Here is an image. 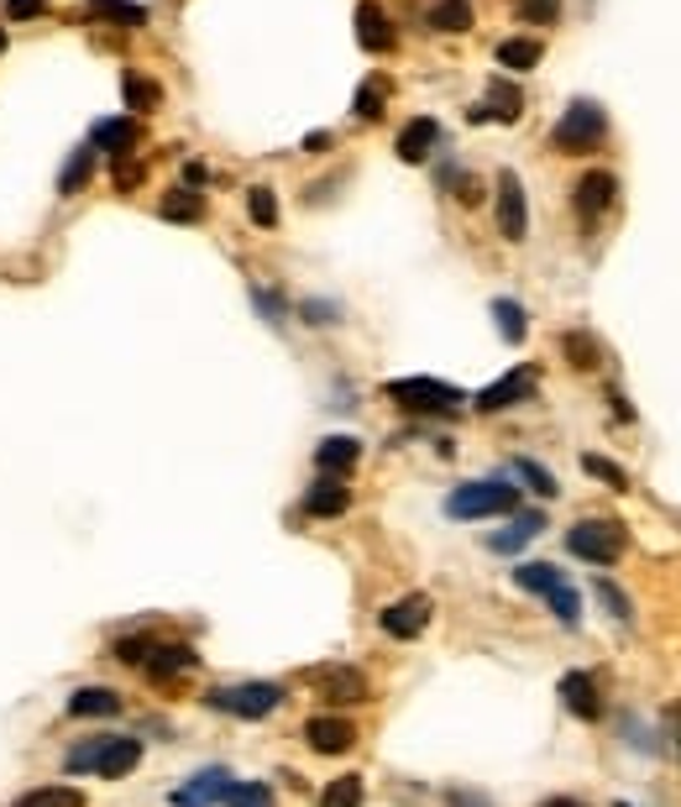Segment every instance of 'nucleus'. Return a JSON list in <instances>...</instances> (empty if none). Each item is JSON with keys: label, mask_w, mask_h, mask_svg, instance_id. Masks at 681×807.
<instances>
[{"label": "nucleus", "mask_w": 681, "mask_h": 807, "mask_svg": "<svg viewBox=\"0 0 681 807\" xmlns=\"http://www.w3.org/2000/svg\"><path fill=\"white\" fill-rule=\"evenodd\" d=\"M137 760H141V739L132 735H100V739H79L69 750V765L73 776H105V782H116V776H132L137 771Z\"/></svg>", "instance_id": "obj_1"}, {"label": "nucleus", "mask_w": 681, "mask_h": 807, "mask_svg": "<svg viewBox=\"0 0 681 807\" xmlns=\"http://www.w3.org/2000/svg\"><path fill=\"white\" fill-rule=\"evenodd\" d=\"M519 488H509L503 477H483V482H462L451 488L446 514L451 520H493V514H514Z\"/></svg>", "instance_id": "obj_2"}, {"label": "nucleus", "mask_w": 681, "mask_h": 807, "mask_svg": "<svg viewBox=\"0 0 681 807\" xmlns=\"http://www.w3.org/2000/svg\"><path fill=\"white\" fill-rule=\"evenodd\" d=\"M388 399L399 409H409V414H456L467 404V394L441 378H394L388 383Z\"/></svg>", "instance_id": "obj_3"}, {"label": "nucleus", "mask_w": 681, "mask_h": 807, "mask_svg": "<svg viewBox=\"0 0 681 807\" xmlns=\"http://www.w3.org/2000/svg\"><path fill=\"white\" fill-rule=\"evenodd\" d=\"M603 137H609V116H603V105H592V100H571L566 116L556 121V132H551L556 152H592Z\"/></svg>", "instance_id": "obj_4"}, {"label": "nucleus", "mask_w": 681, "mask_h": 807, "mask_svg": "<svg viewBox=\"0 0 681 807\" xmlns=\"http://www.w3.org/2000/svg\"><path fill=\"white\" fill-rule=\"evenodd\" d=\"M566 550L571 556H582L592 567H613L618 556H624V524L613 520H582L566 530Z\"/></svg>", "instance_id": "obj_5"}, {"label": "nucleus", "mask_w": 681, "mask_h": 807, "mask_svg": "<svg viewBox=\"0 0 681 807\" xmlns=\"http://www.w3.org/2000/svg\"><path fill=\"white\" fill-rule=\"evenodd\" d=\"M205 703L215 713H231V718H268L283 703V687H273V682H236V687L205 692Z\"/></svg>", "instance_id": "obj_6"}, {"label": "nucleus", "mask_w": 681, "mask_h": 807, "mask_svg": "<svg viewBox=\"0 0 681 807\" xmlns=\"http://www.w3.org/2000/svg\"><path fill=\"white\" fill-rule=\"evenodd\" d=\"M498 231H503V241H524V231H530L524 184H519L514 168H503V173H498Z\"/></svg>", "instance_id": "obj_7"}, {"label": "nucleus", "mask_w": 681, "mask_h": 807, "mask_svg": "<svg viewBox=\"0 0 681 807\" xmlns=\"http://www.w3.org/2000/svg\"><path fill=\"white\" fill-rule=\"evenodd\" d=\"M430 614H435V603L424 593H409V598H399V603H388L377 624H383V635H394V640H415V635H424Z\"/></svg>", "instance_id": "obj_8"}, {"label": "nucleus", "mask_w": 681, "mask_h": 807, "mask_svg": "<svg viewBox=\"0 0 681 807\" xmlns=\"http://www.w3.org/2000/svg\"><path fill=\"white\" fill-rule=\"evenodd\" d=\"M231 771L226 765H211V771H200V776H189V786L173 792V807H215L226 803V792H231Z\"/></svg>", "instance_id": "obj_9"}, {"label": "nucleus", "mask_w": 681, "mask_h": 807, "mask_svg": "<svg viewBox=\"0 0 681 807\" xmlns=\"http://www.w3.org/2000/svg\"><path fill=\"white\" fill-rule=\"evenodd\" d=\"M535 394V373L530 367H514V373H503L498 383H488L483 394H477V409L483 414H498V409H509V404H524Z\"/></svg>", "instance_id": "obj_10"}, {"label": "nucleus", "mask_w": 681, "mask_h": 807, "mask_svg": "<svg viewBox=\"0 0 681 807\" xmlns=\"http://www.w3.org/2000/svg\"><path fill=\"white\" fill-rule=\"evenodd\" d=\"M305 745L315 750V755H347L356 745V729L347 724V718H330V713H320V718H309L305 724Z\"/></svg>", "instance_id": "obj_11"}, {"label": "nucleus", "mask_w": 681, "mask_h": 807, "mask_svg": "<svg viewBox=\"0 0 681 807\" xmlns=\"http://www.w3.org/2000/svg\"><path fill=\"white\" fill-rule=\"evenodd\" d=\"M435 143H441V121L415 116V121H409V126L399 132V143H394V152H399L404 163H424V158L435 152Z\"/></svg>", "instance_id": "obj_12"}, {"label": "nucleus", "mask_w": 681, "mask_h": 807, "mask_svg": "<svg viewBox=\"0 0 681 807\" xmlns=\"http://www.w3.org/2000/svg\"><path fill=\"white\" fill-rule=\"evenodd\" d=\"M356 43L367 53L394 48V26H388V11H383L377 0H362V5H356Z\"/></svg>", "instance_id": "obj_13"}, {"label": "nucleus", "mask_w": 681, "mask_h": 807, "mask_svg": "<svg viewBox=\"0 0 681 807\" xmlns=\"http://www.w3.org/2000/svg\"><path fill=\"white\" fill-rule=\"evenodd\" d=\"M613 194H618V179H613L609 168H592V173H582V184H577V211L588 215V220H598L613 205Z\"/></svg>", "instance_id": "obj_14"}, {"label": "nucleus", "mask_w": 681, "mask_h": 807, "mask_svg": "<svg viewBox=\"0 0 681 807\" xmlns=\"http://www.w3.org/2000/svg\"><path fill=\"white\" fill-rule=\"evenodd\" d=\"M347 503H352V488H347L341 477H320V482L305 493V514H315V520H336V514H347Z\"/></svg>", "instance_id": "obj_15"}, {"label": "nucleus", "mask_w": 681, "mask_h": 807, "mask_svg": "<svg viewBox=\"0 0 681 807\" xmlns=\"http://www.w3.org/2000/svg\"><path fill=\"white\" fill-rule=\"evenodd\" d=\"M561 703L571 713H577V718H598V713H603V697H598V682H592L588 671H566L561 677Z\"/></svg>", "instance_id": "obj_16"}, {"label": "nucleus", "mask_w": 681, "mask_h": 807, "mask_svg": "<svg viewBox=\"0 0 681 807\" xmlns=\"http://www.w3.org/2000/svg\"><path fill=\"white\" fill-rule=\"evenodd\" d=\"M194 661H200V656H194L189 645H152L141 666H147V677H152V682H173V677L194 671Z\"/></svg>", "instance_id": "obj_17"}, {"label": "nucleus", "mask_w": 681, "mask_h": 807, "mask_svg": "<svg viewBox=\"0 0 681 807\" xmlns=\"http://www.w3.org/2000/svg\"><path fill=\"white\" fill-rule=\"evenodd\" d=\"M320 692L330 703H367V677L356 666H326L320 671Z\"/></svg>", "instance_id": "obj_18"}, {"label": "nucleus", "mask_w": 681, "mask_h": 807, "mask_svg": "<svg viewBox=\"0 0 681 807\" xmlns=\"http://www.w3.org/2000/svg\"><path fill=\"white\" fill-rule=\"evenodd\" d=\"M356 456H362V446H356L352 435H326V441L315 446V462H320V473H326V477L352 473Z\"/></svg>", "instance_id": "obj_19"}, {"label": "nucleus", "mask_w": 681, "mask_h": 807, "mask_svg": "<svg viewBox=\"0 0 681 807\" xmlns=\"http://www.w3.org/2000/svg\"><path fill=\"white\" fill-rule=\"evenodd\" d=\"M541 530H545V514H541V509H524V514H514V520H509V530L488 535V546H493V550H519V546H530Z\"/></svg>", "instance_id": "obj_20"}, {"label": "nucleus", "mask_w": 681, "mask_h": 807, "mask_svg": "<svg viewBox=\"0 0 681 807\" xmlns=\"http://www.w3.org/2000/svg\"><path fill=\"white\" fill-rule=\"evenodd\" d=\"M69 713H73V718H111V713H121V692H111V687H79L69 697Z\"/></svg>", "instance_id": "obj_21"}, {"label": "nucleus", "mask_w": 681, "mask_h": 807, "mask_svg": "<svg viewBox=\"0 0 681 807\" xmlns=\"http://www.w3.org/2000/svg\"><path fill=\"white\" fill-rule=\"evenodd\" d=\"M90 16H94V22L121 26V32H137V26H147V11L132 5V0H90Z\"/></svg>", "instance_id": "obj_22"}, {"label": "nucleus", "mask_w": 681, "mask_h": 807, "mask_svg": "<svg viewBox=\"0 0 681 807\" xmlns=\"http://www.w3.org/2000/svg\"><path fill=\"white\" fill-rule=\"evenodd\" d=\"M94 147H105L111 158H126L137 147V121H100L94 126Z\"/></svg>", "instance_id": "obj_23"}, {"label": "nucleus", "mask_w": 681, "mask_h": 807, "mask_svg": "<svg viewBox=\"0 0 681 807\" xmlns=\"http://www.w3.org/2000/svg\"><path fill=\"white\" fill-rule=\"evenodd\" d=\"M514 582L524 588V593H541L545 598V593H556L566 577L551 567V561H524V567H514Z\"/></svg>", "instance_id": "obj_24"}, {"label": "nucleus", "mask_w": 681, "mask_h": 807, "mask_svg": "<svg viewBox=\"0 0 681 807\" xmlns=\"http://www.w3.org/2000/svg\"><path fill=\"white\" fill-rule=\"evenodd\" d=\"M90 173H94V147H73V158L58 173V194H79L90 184Z\"/></svg>", "instance_id": "obj_25"}, {"label": "nucleus", "mask_w": 681, "mask_h": 807, "mask_svg": "<svg viewBox=\"0 0 681 807\" xmlns=\"http://www.w3.org/2000/svg\"><path fill=\"white\" fill-rule=\"evenodd\" d=\"M430 26L435 32H472V5L467 0H435L430 5Z\"/></svg>", "instance_id": "obj_26"}, {"label": "nucleus", "mask_w": 681, "mask_h": 807, "mask_svg": "<svg viewBox=\"0 0 681 807\" xmlns=\"http://www.w3.org/2000/svg\"><path fill=\"white\" fill-rule=\"evenodd\" d=\"M483 111H488V121H519V111H524V95H519L514 84H503V79H493V90H488V100H483Z\"/></svg>", "instance_id": "obj_27"}, {"label": "nucleus", "mask_w": 681, "mask_h": 807, "mask_svg": "<svg viewBox=\"0 0 681 807\" xmlns=\"http://www.w3.org/2000/svg\"><path fill=\"white\" fill-rule=\"evenodd\" d=\"M498 64H503V69H514V73L535 69V64H541V43H530V37H509V43H498Z\"/></svg>", "instance_id": "obj_28"}, {"label": "nucleus", "mask_w": 681, "mask_h": 807, "mask_svg": "<svg viewBox=\"0 0 681 807\" xmlns=\"http://www.w3.org/2000/svg\"><path fill=\"white\" fill-rule=\"evenodd\" d=\"M16 807H84V792L79 786H37V792L16 797Z\"/></svg>", "instance_id": "obj_29"}, {"label": "nucleus", "mask_w": 681, "mask_h": 807, "mask_svg": "<svg viewBox=\"0 0 681 807\" xmlns=\"http://www.w3.org/2000/svg\"><path fill=\"white\" fill-rule=\"evenodd\" d=\"M493 320H498V331H503L509 346H519L524 331H530V326H524V305H514V299H493Z\"/></svg>", "instance_id": "obj_30"}, {"label": "nucleus", "mask_w": 681, "mask_h": 807, "mask_svg": "<svg viewBox=\"0 0 681 807\" xmlns=\"http://www.w3.org/2000/svg\"><path fill=\"white\" fill-rule=\"evenodd\" d=\"M362 776H336V782L320 792V807H362Z\"/></svg>", "instance_id": "obj_31"}, {"label": "nucleus", "mask_w": 681, "mask_h": 807, "mask_svg": "<svg viewBox=\"0 0 681 807\" xmlns=\"http://www.w3.org/2000/svg\"><path fill=\"white\" fill-rule=\"evenodd\" d=\"M205 215V194H194V190H173L163 200V220H200Z\"/></svg>", "instance_id": "obj_32"}, {"label": "nucleus", "mask_w": 681, "mask_h": 807, "mask_svg": "<svg viewBox=\"0 0 681 807\" xmlns=\"http://www.w3.org/2000/svg\"><path fill=\"white\" fill-rule=\"evenodd\" d=\"M247 215H252V226H279V200H273V190H247Z\"/></svg>", "instance_id": "obj_33"}, {"label": "nucleus", "mask_w": 681, "mask_h": 807, "mask_svg": "<svg viewBox=\"0 0 681 807\" xmlns=\"http://www.w3.org/2000/svg\"><path fill=\"white\" fill-rule=\"evenodd\" d=\"M226 807H273V786H262V782H231V792H226Z\"/></svg>", "instance_id": "obj_34"}, {"label": "nucleus", "mask_w": 681, "mask_h": 807, "mask_svg": "<svg viewBox=\"0 0 681 807\" xmlns=\"http://www.w3.org/2000/svg\"><path fill=\"white\" fill-rule=\"evenodd\" d=\"M545 598H551V614L561 618L566 629H577V618H582V598H577V588H566L561 582L556 593H545Z\"/></svg>", "instance_id": "obj_35"}, {"label": "nucleus", "mask_w": 681, "mask_h": 807, "mask_svg": "<svg viewBox=\"0 0 681 807\" xmlns=\"http://www.w3.org/2000/svg\"><path fill=\"white\" fill-rule=\"evenodd\" d=\"M514 473L524 477V482H530V488H535L541 499H556V493H561V488H556V477L545 473L541 462H530V456H519V462H514Z\"/></svg>", "instance_id": "obj_36"}, {"label": "nucleus", "mask_w": 681, "mask_h": 807, "mask_svg": "<svg viewBox=\"0 0 681 807\" xmlns=\"http://www.w3.org/2000/svg\"><path fill=\"white\" fill-rule=\"evenodd\" d=\"M121 90H126V105H132V111H152V105H158V84L141 79V73H126Z\"/></svg>", "instance_id": "obj_37"}, {"label": "nucleus", "mask_w": 681, "mask_h": 807, "mask_svg": "<svg viewBox=\"0 0 681 807\" xmlns=\"http://www.w3.org/2000/svg\"><path fill=\"white\" fill-rule=\"evenodd\" d=\"M383 100H388V90H383V84H362V90H356V100H352V111L362 121H377V116H383Z\"/></svg>", "instance_id": "obj_38"}, {"label": "nucleus", "mask_w": 681, "mask_h": 807, "mask_svg": "<svg viewBox=\"0 0 681 807\" xmlns=\"http://www.w3.org/2000/svg\"><path fill=\"white\" fill-rule=\"evenodd\" d=\"M519 11V22H556V16H561V0H519L514 5Z\"/></svg>", "instance_id": "obj_39"}, {"label": "nucleus", "mask_w": 681, "mask_h": 807, "mask_svg": "<svg viewBox=\"0 0 681 807\" xmlns=\"http://www.w3.org/2000/svg\"><path fill=\"white\" fill-rule=\"evenodd\" d=\"M561 346H566V356H571V367H598V346H592L588 336H561Z\"/></svg>", "instance_id": "obj_40"}, {"label": "nucleus", "mask_w": 681, "mask_h": 807, "mask_svg": "<svg viewBox=\"0 0 681 807\" xmlns=\"http://www.w3.org/2000/svg\"><path fill=\"white\" fill-rule=\"evenodd\" d=\"M592 593H598V603H603V609H609L613 618H624V624H629V598L618 593V588H613L609 577H603V582H598V588H592Z\"/></svg>", "instance_id": "obj_41"}, {"label": "nucleus", "mask_w": 681, "mask_h": 807, "mask_svg": "<svg viewBox=\"0 0 681 807\" xmlns=\"http://www.w3.org/2000/svg\"><path fill=\"white\" fill-rule=\"evenodd\" d=\"M582 467H588L592 477H603V482H613V488H629V477H624V467H613V462H603V456H582Z\"/></svg>", "instance_id": "obj_42"}, {"label": "nucleus", "mask_w": 681, "mask_h": 807, "mask_svg": "<svg viewBox=\"0 0 681 807\" xmlns=\"http://www.w3.org/2000/svg\"><path fill=\"white\" fill-rule=\"evenodd\" d=\"M147 650H152V640H116V661L141 666L147 661Z\"/></svg>", "instance_id": "obj_43"}, {"label": "nucleus", "mask_w": 681, "mask_h": 807, "mask_svg": "<svg viewBox=\"0 0 681 807\" xmlns=\"http://www.w3.org/2000/svg\"><path fill=\"white\" fill-rule=\"evenodd\" d=\"M330 315H336L330 305H315V299L305 305V320H309V326H330Z\"/></svg>", "instance_id": "obj_44"}, {"label": "nucleus", "mask_w": 681, "mask_h": 807, "mask_svg": "<svg viewBox=\"0 0 681 807\" xmlns=\"http://www.w3.org/2000/svg\"><path fill=\"white\" fill-rule=\"evenodd\" d=\"M5 11H11V16H37L43 0H5Z\"/></svg>", "instance_id": "obj_45"}, {"label": "nucleus", "mask_w": 681, "mask_h": 807, "mask_svg": "<svg viewBox=\"0 0 681 807\" xmlns=\"http://www.w3.org/2000/svg\"><path fill=\"white\" fill-rule=\"evenodd\" d=\"M137 179H141V168H137V163H116V184H121V190H132Z\"/></svg>", "instance_id": "obj_46"}, {"label": "nucleus", "mask_w": 681, "mask_h": 807, "mask_svg": "<svg viewBox=\"0 0 681 807\" xmlns=\"http://www.w3.org/2000/svg\"><path fill=\"white\" fill-rule=\"evenodd\" d=\"M258 305H262V315H268L273 326H279V320H283V305H279V299H273V294H262V288H258Z\"/></svg>", "instance_id": "obj_47"}, {"label": "nucleus", "mask_w": 681, "mask_h": 807, "mask_svg": "<svg viewBox=\"0 0 681 807\" xmlns=\"http://www.w3.org/2000/svg\"><path fill=\"white\" fill-rule=\"evenodd\" d=\"M451 807H488L483 797H472V792H451Z\"/></svg>", "instance_id": "obj_48"}, {"label": "nucleus", "mask_w": 681, "mask_h": 807, "mask_svg": "<svg viewBox=\"0 0 681 807\" xmlns=\"http://www.w3.org/2000/svg\"><path fill=\"white\" fill-rule=\"evenodd\" d=\"M320 147H330V132H309V137H305V152H320Z\"/></svg>", "instance_id": "obj_49"}, {"label": "nucleus", "mask_w": 681, "mask_h": 807, "mask_svg": "<svg viewBox=\"0 0 681 807\" xmlns=\"http://www.w3.org/2000/svg\"><path fill=\"white\" fill-rule=\"evenodd\" d=\"M666 724H671V735H677V755H681V703L666 713Z\"/></svg>", "instance_id": "obj_50"}, {"label": "nucleus", "mask_w": 681, "mask_h": 807, "mask_svg": "<svg viewBox=\"0 0 681 807\" xmlns=\"http://www.w3.org/2000/svg\"><path fill=\"white\" fill-rule=\"evenodd\" d=\"M541 807H588V803H577V797H551V803H541Z\"/></svg>", "instance_id": "obj_51"}, {"label": "nucleus", "mask_w": 681, "mask_h": 807, "mask_svg": "<svg viewBox=\"0 0 681 807\" xmlns=\"http://www.w3.org/2000/svg\"><path fill=\"white\" fill-rule=\"evenodd\" d=\"M0 53H5V32H0Z\"/></svg>", "instance_id": "obj_52"}]
</instances>
